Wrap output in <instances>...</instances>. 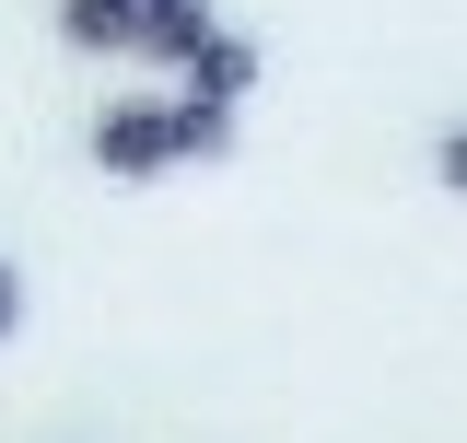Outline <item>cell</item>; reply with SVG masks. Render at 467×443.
Masks as SVG:
<instances>
[{"label":"cell","instance_id":"1","mask_svg":"<svg viewBox=\"0 0 467 443\" xmlns=\"http://www.w3.org/2000/svg\"><path fill=\"white\" fill-rule=\"evenodd\" d=\"M94 164H106L117 187H152V175L175 164V106H152V94H117V106L94 117Z\"/></svg>","mask_w":467,"mask_h":443},{"label":"cell","instance_id":"2","mask_svg":"<svg viewBox=\"0 0 467 443\" xmlns=\"http://www.w3.org/2000/svg\"><path fill=\"white\" fill-rule=\"evenodd\" d=\"M58 47H82V58H140V0H58Z\"/></svg>","mask_w":467,"mask_h":443},{"label":"cell","instance_id":"3","mask_svg":"<svg viewBox=\"0 0 467 443\" xmlns=\"http://www.w3.org/2000/svg\"><path fill=\"white\" fill-rule=\"evenodd\" d=\"M211 36H223V24H211V0H152V12H140V58H175V70H199Z\"/></svg>","mask_w":467,"mask_h":443},{"label":"cell","instance_id":"4","mask_svg":"<svg viewBox=\"0 0 467 443\" xmlns=\"http://www.w3.org/2000/svg\"><path fill=\"white\" fill-rule=\"evenodd\" d=\"M245 82H257V47H245V36H211L199 70H187V94H199V106H234Z\"/></svg>","mask_w":467,"mask_h":443},{"label":"cell","instance_id":"5","mask_svg":"<svg viewBox=\"0 0 467 443\" xmlns=\"http://www.w3.org/2000/svg\"><path fill=\"white\" fill-rule=\"evenodd\" d=\"M223 152H234V106L175 94V164H223Z\"/></svg>","mask_w":467,"mask_h":443},{"label":"cell","instance_id":"6","mask_svg":"<svg viewBox=\"0 0 467 443\" xmlns=\"http://www.w3.org/2000/svg\"><path fill=\"white\" fill-rule=\"evenodd\" d=\"M432 175H444V187L467 199V129H444V140H432Z\"/></svg>","mask_w":467,"mask_h":443},{"label":"cell","instance_id":"7","mask_svg":"<svg viewBox=\"0 0 467 443\" xmlns=\"http://www.w3.org/2000/svg\"><path fill=\"white\" fill-rule=\"evenodd\" d=\"M12 327H24V280H12V257H0V350H12Z\"/></svg>","mask_w":467,"mask_h":443},{"label":"cell","instance_id":"8","mask_svg":"<svg viewBox=\"0 0 467 443\" xmlns=\"http://www.w3.org/2000/svg\"><path fill=\"white\" fill-rule=\"evenodd\" d=\"M140 12H152V0H140Z\"/></svg>","mask_w":467,"mask_h":443}]
</instances>
